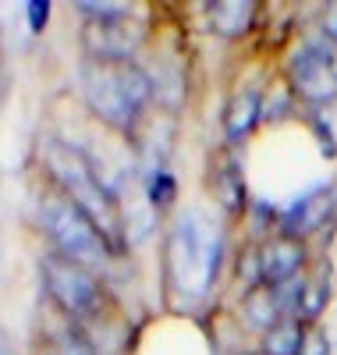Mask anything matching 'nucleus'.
<instances>
[{
	"instance_id": "obj_1",
	"label": "nucleus",
	"mask_w": 337,
	"mask_h": 355,
	"mask_svg": "<svg viewBox=\"0 0 337 355\" xmlns=\"http://www.w3.org/2000/svg\"><path fill=\"white\" fill-rule=\"evenodd\" d=\"M82 89L93 114L121 132L135 128L153 96V82L135 61H89L82 68Z\"/></svg>"
},
{
	"instance_id": "obj_2",
	"label": "nucleus",
	"mask_w": 337,
	"mask_h": 355,
	"mask_svg": "<svg viewBox=\"0 0 337 355\" xmlns=\"http://www.w3.org/2000/svg\"><path fill=\"white\" fill-rule=\"evenodd\" d=\"M221 266H224V234L206 217L189 214L171 234V249H167L171 284L185 291L189 299H202L217 281Z\"/></svg>"
},
{
	"instance_id": "obj_3",
	"label": "nucleus",
	"mask_w": 337,
	"mask_h": 355,
	"mask_svg": "<svg viewBox=\"0 0 337 355\" xmlns=\"http://www.w3.org/2000/svg\"><path fill=\"white\" fill-rule=\"evenodd\" d=\"M46 167L57 178V185L64 189V196L107 234L110 245H117L121 214H117V202H114L110 189L100 182V174L93 171V164H89L82 153L68 150V146L53 142L50 150H46Z\"/></svg>"
},
{
	"instance_id": "obj_4",
	"label": "nucleus",
	"mask_w": 337,
	"mask_h": 355,
	"mask_svg": "<svg viewBox=\"0 0 337 355\" xmlns=\"http://www.w3.org/2000/svg\"><path fill=\"white\" fill-rule=\"evenodd\" d=\"M43 227L53 239L60 256L89 266V270L100 266V263H107L110 252H114L110 239L78 210L68 196H46L43 199Z\"/></svg>"
},
{
	"instance_id": "obj_5",
	"label": "nucleus",
	"mask_w": 337,
	"mask_h": 355,
	"mask_svg": "<svg viewBox=\"0 0 337 355\" xmlns=\"http://www.w3.org/2000/svg\"><path fill=\"white\" fill-rule=\"evenodd\" d=\"M288 89L309 107H330L337 100V43L316 28L288 57Z\"/></svg>"
},
{
	"instance_id": "obj_6",
	"label": "nucleus",
	"mask_w": 337,
	"mask_h": 355,
	"mask_svg": "<svg viewBox=\"0 0 337 355\" xmlns=\"http://www.w3.org/2000/svg\"><path fill=\"white\" fill-rule=\"evenodd\" d=\"M93 21L85 25V46L93 61H132V53L146 40L142 21H135V8L128 4H75Z\"/></svg>"
},
{
	"instance_id": "obj_7",
	"label": "nucleus",
	"mask_w": 337,
	"mask_h": 355,
	"mask_svg": "<svg viewBox=\"0 0 337 355\" xmlns=\"http://www.w3.org/2000/svg\"><path fill=\"white\" fill-rule=\"evenodd\" d=\"M43 277H46V288L57 299V306L64 309L68 316H75V320L100 316V309H103V288H100V281L93 277L89 266L53 252V256L43 259Z\"/></svg>"
},
{
	"instance_id": "obj_8",
	"label": "nucleus",
	"mask_w": 337,
	"mask_h": 355,
	"mask_svg": "<svg viewBox=\"0 0 337 355\" xmlns=\"http://www.w3.org/2000/svg\"><path fill=\"white\" fill-rule=\"evenodd\" d=\"M337 214V192L334 185H316L305 196H298L291 206L281 210V227L277 234H288V239L309 242L316 231H323L330 224V217Z\"/></svg>"
},
{
	"instance_id": "obj_9",
	"label": "nucleus",
	"mask_w": 337,
	"mask_h": 355,
	"mask_svg": "<svg viewBox=\"0 0 337 355\" xmlns=\"http://www.w3.org/2000/svg\"><path fill=\"white\" fill-rule=\"evenodd\" d=\"M309 270V242L273 234L259 245V277L263 288H284Z\"/></svg>"
},
{
	"instance_id": "obj_10",
	"label": "nucleus",
	"mask_w": 337,
	"mask_h": 355,
	"mask_svg": "<svg viewBox=\"0 0 337 355\" xmlns=\"http://www.w3.org/2000/svg\"><path fill=\"white\" fill-rule=\"evenodd\" d=\"M334 299V270L330 263H316L305 270V277H298V291H295V320H302L305 327H316L320 316L327 313Z\"/></svg>"
},
{
	"instance_id": "obj_11",
	"label": "nucleus",
	"mask_w": 337,
	"mask_h": 355,
	"mask_svg": "<svg viewBox=\"0 0 337 355\" xmlns=\"http://www.w3.org/2000/svg\"><path fill=\"white\" fill-rule=\"evenodd\" d=\"M263 100H266V93H259V89H252V85L238 89V93L231 96V103L224 110V139L231 146H241L259 128V121H263Z\"/></svg>"
},
{
	"instance_id": "obj_12",
	"label": "nucleus",
	"mask_w": 337,
	"mask_h": 355,
	"mask_svg": "<svg viewBox=\"0 0 337 355\" xmlns=\"http://www.w3.org/2000/svg\"><path fill=\"white\" fill-rule=\"evenodd\" d=\"M209 21L213 33L221 36H245L256 25V4L249 0H221V4H209Z\"/></svg>"
},
{
	"instance_id": "obj_13",
	"label": "nucleus",
	"mask_w": 337,
	"mask_h": 355,
	"mask_svg": "<svg viewBox=\"0 0 337 355\" xmlns=\"http://www.w3.org/2000/svg\"><path fill=\"white\" fill-rule=\"evenodd\" d=\"M305 334H309V327H305L302 320L288 316V320H281L273 331L263 334V341H259V355H302V348H305Z\"/></svg>"
},
{
	"instance_id": "obj_14",
	"label": "nucleus",
	"mask_w": 337,
	"mask_h": 355,
	"mask_svg": "<svg viewBox=\"0 0 337 355\" xmlns=\"http://www.w3.org/2000/svg\"><path fill=\"white\" fill-rule=\"evenodd\" d=\"M149 199L157 202V206H167L174 199V178L167 171H157L153 174V185H149Z\"/></svg>"
},
{
	"instance_id": "obj_15",
	"label": "nucleus",
	"mask_w": 337,
	"mask_h": 355,
	"mask_svg": "<svg viewBox=\"0 0 337 355\" xmlns=\"http://www.w3.org/2000/svg\"><path fill=\"white\" fill-rule=\"evenodd\" d=\"M302 355H334V348H330V338H327V331L320 327H309V334H305V348H302Z\"/></svg>"
},
{
	"instance_id": "obj_16",
	"label": "nucleus",
	"mask_w": 337,
	"mask_h": 355,
	"mask_svg": "<svg viewBox=\"0 0 337 355\" xmlns=\"http://www.w3.org/2000/svg\"><path fill=\"white\" fill-rule=\"evenodd\" d=\"M25 11H28V25H33V33H40V28L46 25V18H50V4H46V0H33Z\"/></svg>"
},
{
	"instance_id": "obj_17",
	"label": "nucleus",
	"mask_w": 337,
	"mask_h": 355,
	"mask_svg": "<svg viewBox=\"0 0 337 355\" xmlns=\"http://www.w3.org/2000/svg\"><path fill=\"white\" fill-rule=\"evenodd\" d=\"M57 355H96V352L89 348L85 341H78V338H64L57 345Z\"/></svg>"
},
{
	"instance_id": "obj_18",
	"label": "nucleus",
	"mask_w": 337,
	"mask_h": 355,
	"mask_svg": "<svg viewBox=\"0 0 337 355\" xmlns=\"http://www.w3.org/2000/svg\"><path fill=\"white\" fill-rule=\"evenodd\" d=\"M323 33L337 43V8H330V15H327V21H323Z\"/></svg>"
}]
</instances>
